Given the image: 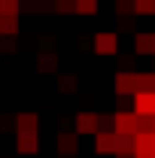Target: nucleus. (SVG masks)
<instances>
[{"label":"nucleus","mask_w":155,"mask_h":158,"mask_svg":"<svg viewBox=\"0 0 155 158\" xmlns=\"http://www.w3.org/2000/svg\"><path fill=\"white\" fill-rule=\"evenodd\" d=\"M137 91H140V73H131V70L116 73V94H128V98H134Z\"/></svg>","instance_id":"obj_1"},{"label":"nucleus","mask_w":155,"mask_h":158,"mask_svg":"<svg viewBox=\"0 0 155 158\" xmlns=\"http://www.w3.org/2000/svg\"><path fill=\"white\" fill-rule=\"evenodd\" d=\"M94 52L97 55H119V37L116 34H110V31H100L94 37Z\"/></svg>","instance_id":"obj_2"},{"label":"nucleus","mask_w":155,"mask_h":158,"mask_svg":"<svg viewBox=\"0 0 155 158\" xmlns=\"http://www.w3.org/2000/svg\"><path fill=\"white\" fill-rule=\"evenodd\" d=\"M15 149H19V155H34V152L40 149V131L15 134Z\"/></svg>","instance_id":"obj_3"},{"label":"nucleus","mask_w":155,"mask_h":158,"mask_svg":"<svg viewBox=\"0 0 155 158\" xmlns=\"http://www.w3.org/2000/svg\"><path fill=\"white\" fill-rule=\"evenodd\" d=\"M131 100H134V113L137 116H155V91H143V88H140Z\"/></svg>","instance_id":"obj_4"},{"label":"nucleus","mask_w":155,"mask_h":158,"mask_svg":"<svg viewBox=\"0 0 155 158\" xmlns=\"http://www.w3.org/2000/svg\"><path fill=\"white\" fill-rule=\"evenodd\" d=\"M116 140H119L116 131H97V134H94L97 155H116Z\"/></svg>","instance_id":"obj_5"},{"label":"nucleus","mask_w":155,"mask_h":158,"mask_svg":"<svg viewBox=\"0 0 155 158\" xmlns=\"http://www.w3.org/2000/svg\"><path fill=\"white\" fill-rule=\"evenodd\" d=\"M73 125H76V134H91L94 137L97 131H100V116L97 113H79Z\"/></svg>","instance_id":"obj_6"},{"label":"nucleus","mask_w":155,"mask_h":158,"mask_svg":"<svg viewBox=\"0 0 155 158\" xmlns=\"http://www.w3.org/2000/svg\"><path fill=\"white\" fill-rule=\"evenodd\" d=\"M79 149V134L76 131H61L58 134V152L61 155H76Z\"/></svg>","instance_id":"obj_7"},{"label":"nucleus","mask_w":155,"mask_h":158,"mask_svg":"<svg viewBox=\"0 0 155 158\" xmlns=\"http://www.w3.org/2000/svg\"><path fill=\"white\" fill-rule=\"evenodd\" d=\"M137 152L134 155H155V131H137Z\"/></svg>","instance_id":"obj_8"},{"label":"nucleus","mask_w":155,"mask_h":158,"mask_svg":"<svg viewBox=\"0 0 155 158\" xmlns=\"http://www.w3.org/2000/svg\"><path fill=\"white\" fill-rule=\"evenodd\" d=\"M12 125H15V134H24V131H40L37 113H19V116L12 118Z\"/></svg>","instance_id":"obj_9"},{"label":"nucleus","mask_w":155,"mask_h":158,"mask_svg":"<svg viewBox=\"0 0 155 158\" xmlns=\"http://www.w3.org/2000/svg\"><path fill=\"white\" fill-rule=\"evenodd\" d=\"M116 134H137V113H116Z\"/></svg>","instance_id":"obj_10"},{"label":"nucleus","mask_w":155,"mask_h":158,"mask_svg":"<svg viewBox=\"0 0 155 158\" xmlns=\"http://www.w3.org/2000/svg\"><path fill=\"white\" fill-rule=\"evenodd\" d=\"M34 64H37L40 73H58V55L55 52H40Z\"/></svg>","instance_id":"obj_11"},{"label":"nucleus","mask_w":155,"mask_h":158,"mask_svg":"<svg viewBox=\"0 0 155 158\" xmlns=\"http://www.w3.org/2000/svg\"><path fill=\"white\" fill-rule=\"evenodd\" d=\"M134 49H137V55H155V34H137Z\"/></svg>","instance_id":"obj_12"},{"label":"nucleus","mask_w":155,"mask_h":158,"mask_svg":"<svg viewBox=\"0 0 155 158\" xmlns=\"http://www.w3.org/2000/svg\"><path fill=\"white\" fill-rule=\"evenodd\" d=\"M134 152H137L134 134H119V140H116V155H134Z\"/></svg>","instance_id":"obj_13"},{"label":"nucleus","mask_w":155,"mask_h":158,"mask_svg":"<svg viewBox=\"0 0 155 158\" xmlns=\"http://www.w3.org/2000/svg\"><path fill=\"white\" fill-rule=\"evenodd\" d=\"M76 88H79V79L73 76V73H61L58 76V91L61 94H73Z\"/></svg>","instance_id":"obj_14"},{"label":"nucleus","mask_w":155,"mask_h":158,"mask_svg":"<svg viewBox=\"0 0 155 158\" xmlns=\"http://www.w3.org/2000/svg\"><path fill=\"white\" fill-rule=\"evenodd\" d=\"M0 34L15 37V34H19V19H15V15H0Z\"/></svg>","instance_id":"obj_15"},{"label":"nucleus","mask_w":155,"mask_h":158,"mask_svg":"<svg viewBox=\"0 0 155 158\" xmlns=\"http://www.w3.org/2000/svg\"><path fill=\"white\" fill-rule=\"evenodd\" d=\"M134 15H155V0H134Z\"/></svg>","instance_id":"obj_16"},{"label":"nucleus","mask_w":155,"mask_h":158,"mask_svg":"<svg viewBox=\"0 0 155 158\" xmlns=\"http://www.w3.org/2000/svg\"><path fill=\"white\" fill-rule=\"evenodd\" d=\"M76 12L79 15H94L97 12V0H76Z\"/></svg>","instance_id":"obj_17"},{"label":"nucleus","mask_w":155,"mask_h":158,"mask_svg":"<svg viewBox=\"0 0 155 158\" xmlns=\"http://www.w3.org/2000/svg\"><path fill=\"white\" fill-rule=\"evenodd\" d=\"M55 12H58V15H70V12H76V0H55Z\"/></svg>","instance_id":"obj_18"},{"label":"nucleus","mask_w":155,"mask_h":158,"mask_svg":"<svg viewBox=\"0 0 155 158\" xmlns=\"http://www.w3.org/2000/svg\"><path fill=\"white\" fill-rule=\"evenodd\" d=\"M19 12V0H0V15H15Z\"/></svg>","instance_id":"obj_19"},{"label":"nucleus","mask_w":155,"mask_h":158,"mask_svg":"<svg viewBox=\"0 0 155 158\" xmlns=\"http://www.w3.org/2000/svg\"><path fill=\"white\" fill-rule=\"evenodd\" d=\"M137 131H155V116H137Z\"/></svg>","instance_id":"obj_20"},{"label":"nucleus","mask_w":155,"mask_h":158,"mask_svg":"<svg viewBox=\"0 0 155 158\" xmlns=\"http://www.w3.org/2000/svg\"><path fill=\"white\" fill-rule=\"evenodd\" d=\"M140 88L143 91H155V70L152 73H140Z\"/></svg>","instance_id":"obj_21"},{"label":"nucleus","mask_w":155,"mask_h":158,"mask_svg":"<svg viewBox=\"0 0 155 158\" xmlns=\"http://www.w3.org/2000/svg\"><path fill=\"white\" fill-rule=\"evenodd\" d=\"M116 12L119 15H131L134 12V0H116Z\"/></svg>","instance_id":"obj_22"},{"label":"nucleus","mask_w":155,"mask_h":158,"mask_svg":"<svg viewBox=\"0 0 155 158\" xmlns=\"http://www.w3.org/2000/svg\"><path fill=\"white\" fill-rule=\"evenodd\" d=\"M100 131H116V116H100Z\"/></svg>","instance_id":"obj_23"},{"label":"nucleus","mask_w":155,"mask_h":158,"mask_svg":"<svg viewBox=\"0 0 155 158\" xmlns=\"http://www.w3.org/2000/svg\"><path fill=\"white\" fill-rule=\"evenodd\" d=\"M116 158H137V155H116Z\"/></svg>","instance_id":"obj_24"},{"label":"nucleus","mask_w":155,"mask_h":158,"mask_svg":"<svg viewBox=\"0 0 155 158\" xmlns=\"http://www.w3.org/2000/svg\"><path fill=\"white\" fill-rule=\"evenodd\" d=\"M137 158H155V155H137Z\"/></svg>","instance_id":"obj_25"}]
</instances>
